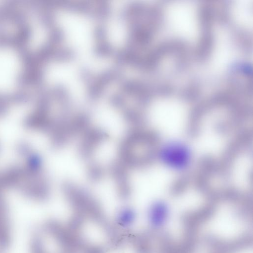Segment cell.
<instances>
[{"instance_id": "5b68a950", "label": "cell", "mask_w": 253, "mask_h": 253, "mask_svg": "<svg viewBox=\"0 0 253 253\" xmlns=\"http://www.w3.org/2000/svg\"><path fill=\"white\" fill-rule=\"evenodd\" d=\"M82 253H105V250L101 246L87 243Z\"/></svg>"}, {"instance_id": "3957f363", "label": "cell", "mask_w": 253, "mask_h": 253, "mask_svg": "<svg viewBox=\"0 0 253 253\" xmlns=\"http://www.w3.org/2000/svg\"><path fill=\"white\" fill-rule=\"evenodd\" d=\"M135 218L134 211L129 207H124L116 215L115 224L122 230L130 226Z\"/></svg>"}, {"instance_id": "7a4b0ae2", "label": "cell", "mask_w": 253, "mask_h": 253, "mask_svg": "<svg viewBox=\"0 0 253 253\" xmlns=\"http://www.w3.org/2000/svg\"><path fill=\"white\" fill-rule=\"evenodd\" d=\"M10 222L6 206L0 198V248L6 249L10 244Z\"/></svg>"}, {"instance_id": "277c9868", "label": "cell", "mask_w": 253, "mask_h": 253, "mask_svg": "<svg viewBox=\"0 0 253 253\" xmlns=\"http://www.w3.org/2000/svg\"><path fill=\"white\" fill-rule=\"evenodd\" d=\"M43 245L42 237L38 234L34 235L30 243L31 253H46Z\"/></svg>"}, {"instance_id": "6da1fadb", "label": "cell", "mask_w": 253, "mask_h": 253, "mask_svg": "<svg viewBox=\"0 0 253 253\" xmlns=\"http://www.w3.org/2000/svg\"><path fill=\"white\" fill-rule=\"evenodd\" d=\"M159 157L167 166L177 170L187 168L192 159L189 147L177 140L170 141L164 144L159 151Z\"/></svg>"}]
</instances>
